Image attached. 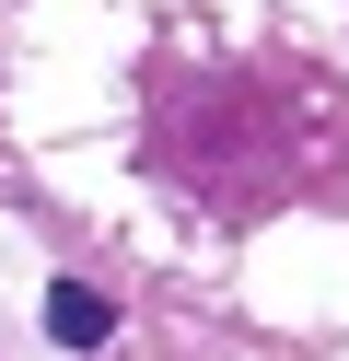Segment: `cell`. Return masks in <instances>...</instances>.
Segmentation results:
<instances>
[{"mask_svg": "<svg viewBox=\"0 0 349 361\" xmlns=\"http://www.w3.org/2000/svg\"><path fill=\"white\" fill-rule=\"evenodd\" d=\"M47 326H59L70 350H105V338H116V303L93 280H59V291H47Z\"/></svg>", "mask_w": 349, "mask_h": 361, "instance_id": "6da1fadb", "label": "cell"}]
</instances>
